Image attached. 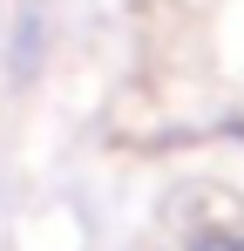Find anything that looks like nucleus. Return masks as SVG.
<instances>
[{"instance_id": "obj_3", "label": "nucleus", "mask_w": 244, "mask_h": 251, "mask_svg": "<svg viewBox=\"0 0 244 251\" xmlns=\"http://www.w3.org/2000/svg\"><path fill=\"white\" fill-rule=\"evenodd\" d=\"M238 251H244V245H238Z\"/></svg>"}, {"instance_id": "obj_1", "label": "nucleus", "mask_w": 244, "mask_h": 251, "mask_svg": "<svg viewBox=\"0 0 244 251\" xmlns=\"http://www.w3.org/2000/svg\"><path fill=\"white\" fill-rule=\"evenodd\" d=\"M41 61H48V14H41V0H21V21L7 34V75L27 88L41 75Z\"/></svg>"}, {"instance_id": "obj_2", "label": "nucleus", "mask_w": 244, "mask_h": 251, "mask_svg": "<svg viewBox=\"0 0 244 251\" xmlns=\"http://www.w3.org/2000/svg\"><path fill=\"white\" fill-rule=\"evenodd\" d=\"M190 251H238V238H231V231H197Z\"/></svg>"}]
</instances>
